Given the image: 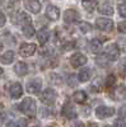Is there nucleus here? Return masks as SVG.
<instances>
[{"label":"nucleus","mask_w":126,"mask_h":127,"mask_svg":"<svg viewBox=\"0 0 126 127\" xmlns=\"http://www.w3.org/2000/svg\"><path fill=\"white\" fill-rule=\"evenodd\" d=\"M5 22H6V17H5V14L1 12V10H0V27H4Z\"/></svg>","instance_id":"nucleus-33"},{"label":"nucleus","mask_w":126,"mask_h":127,"mask_svg":"<svg viewBox=\"0 0 126 127\" xmlns=\"http://www.w3.org/2000/svg\"><path fill=\"white\" fill-rule=\"evenodd\" d=\"M35 52H36V45L35 43H23L19 48V54L23 57L32 56Z\"/></svg>","instance_id":"nucleus-14"},{"label":"nucleus","mask_w":126,"mask_h":127,"mask_svg":"<svg viewBox=\"0 0 126 127\" xmlns=\"http://www.w3.org/2000/svg\"><path fill=\"white\" fill-rule=\"evenodd\" d=\"M79 18H80L79 13L77 12V10H74V9H68V10H65V13H64V22L68 23V24H73V23L78 22Z\"/></svg>","instance_id":"nucleus-11"},{"label":"nucleus","mask_w":126,"mask_h":127,"mask_svg":"<svg viewBox=\"0 0 126 127\" xmlns=\"http://www.w3.org/2000/svg\"><path fill=\"white\" fill-rule=\"evenodd\" d=\"M104 57L108 61H117L120 57V48L117 43H111L107 46L106 52H104Z\"/></svg>","instance_id":"nucleus-4"},{"label":"nucleus","mask_w":126,"mask_h":127,"mask_svg":"<svg viewBox=\"0 0 126 127\" xmlns=\"http://www.w3.org/2000/svg\"><path fill=\"white\" fill-rule=\"evenodd\" d=\"M73 99L77 103H84L87 100V93L83 92V90H77L73 94Z\"/></svg>","instance_id":"nucleus-23"},{"label":"nucleus","mask_w":126,"mask_h":127,"mask_svg":"<svg viewBox=\"0 0 126 127\" xmlns=\"http://www.w3.org/2000/svg\"><path fill=\"white\" fill-rule=\"evenodd\" d=\"M96 27L99 29V31H103V32H110L112 31L113 28V22L108 18H98L96 20Z\"/></svg>","instance_id":"nucleus-6"},{"label":"nucleus","mask_w":126,"mask_h":127,"mask_svg":"<svg viewBox=\"0 0 126 127\" xmlns=\"http://www.w3.org/2000/svg\"><path fill=\"white\" fill-rule=\"evenodd\" d=\"M117 29H119L120 33L126 34V20H124V22H120V23L117 24Z\"/></svg>","instance_id":"nucleus-30"},{"label":"nucleus","mask_w":126,"mask_h":127,"mask_svg":"<svg viewBox=\"0 0 126 127\" xmlns=\"http://www.w3.org/2000/svg\"><path fill=\"white\" fill-rule=\"evenodd\" d=\"M19 4V0H0V5L5 9H13Z\"/></svg>","instance_id":"nucleus-24"},{"label":"nucleus","mask_w":126,"mask_h":127,"mask_svg":"<svg viewBox=\"0 0 126 127\" xmlns=\"http://www.w3.org/2000/svg\"><path fill=\"white\" fill-rule=\"evenodd\" d=\"M42 89V79L41 78H33L27 81L26 90L29 94H38Z\"/></svg>","instance_id":"nucleus-3"},{"label":"nucleus","mask_w":126,"mask_h":127,"mask_svg":"<svg viewBox=\"0 0 126 127\" xmlns=\"http://www.w3.org/2000/svg\"><path fill=\"white\" fill-rule=\"evenodd\" d=\"M89 48L93 54H99L101 50H102V42L97 38H93L90 42H89Z\"/></svg>","instance_id":"nucleus-20"},{"label":"nucleus","mask_w":126,"mask_h":127,"mask_svg":"<svg viewBox=\"0 0 126 127\" xmlns=\"http://www.w3.org/2000/svg\"><path fill=\"white\" fill-rule=\"evenodd\" d=\"M12 22L15 26H24V24L31 23V17L27 13H17L15 15H13Z\"/></svg>","instance_id":"nucleus-9"},{"label":"nucleus","mask_w":126,"mask_h":127,"mask_svg":"<svg viewBox=\"0 0 126 127\" xmlns=\"http://www.w3.org/2000/svg\"><path fill=\"white\" fill-rule=\"evenodd\" d=\"M62 116L68 120H75L77 118V109L71 103H65L62 107Z\"/></svg>","instance_id":"nucleus-12"},{"label":"nucleus","mask_w":126,"mask_h":127,"mask_svg":"<svg viewBox=\"0 0 126 127\" xmlns=\"http://www.w3.org/2000/svg\"><path fill=\"white\" fill-rule=\"evenodd\" d=\"M115 113H116L115 108L107 107V105H99V107L96 108V116H97V118H99V120H104V118L112 117Z\"/></svg>","instance_id":"nucleus-5"},{"label":"nucleus","mask_w":126,"mask_h":127,"mask_svg":"<svg viewBox=\"0 0 126 127\" xmlns=\"http://www.w3.org/2000/svg\"><path fill=\"white\" fill-rule=\"evenodd\" d=\"M46 15L51 20H57L60 17V9L55 5H48L46 8Z\"/></svg>","instance_id":"nucleus-15"},{"label":"nucleus","mask_w":126,"mask_h":127,"mask_svg":"<svg viewBox=\"0 0 126 127\" xmlns=\"http://www.w3.org/2000/svg\"><path fill=\"white\" fill-rule=\"evenodd\" d=\"M22 32H23V34L26 36V37H32L33 34H35V27L31 24V23H28V24H24L23 26V28H22Z\"/></svg>","instance_id":"nucleus-25"},{"label":"nucleus","mask_w":126,"mask_h":127,"mask_svg":"<svg viewBox=\"0 0 126 127\" xmlns=\"http://www.w3.org/2000/svg\"><path fill=\"white\" fill-rule=\"evenodd\" d=\"M82 5L84 9L92 12V10H94L98 6V0H82Z\"/></svg>","instance_id":"nucleus-22"},{"label":"nucleus","mask_w":126,"mask_h":127,"mask_svg":"<svg viewBox=\"0 0 126 127\" xmlns=\"http://www.w3.org/2000/svg\"><path fill=\"white\" fill-rule=\"evenodd\" d=\"M74 46V42H70V43H66L64 46V50H71V47Z\"/></svg>","instance_id":"nucleus-36"},{"label":"nucleus","mask_w":126,"mask_h":127,"mask_svg":"<svg viewBox=\"0 0 126 127\" xmlns=\"http://www.w3.org/2000/svg\"><path fill=\"white\" fill-rule=\"evenodd\" d=\"M28 125V120L24 118H19L15 122H8V126H27Z\"/></svg>","instance_id":"nucleus-27"},{"label":"nucleus","mask_w":126,"mask_h":127,"mask_svg":"<svg viewBox=\"0 0 126 127\" xmlns=\"http://www.w3.org/2000/svg\"><path fill=\"white\" fill-rule=\"evenodd\" d=\"M111 97L115 100H122L126 99V87L125 85H119V87H115L111 90Z\"/></svg>","instance_id":"nucleus-10"},{"label":"nucleus","mask_w":126,"mask_h":127,"mask_svg":"<svg viewBox=\"0 0 126 127\" xmlns=\"http://www.w3.org/2000/svg\"><path fill=\"white\" fill-rule=\"evenodd\" d=\"M78 28L80 29V32H83V33H88V32H90V29H92V26L88 22H79Z\"/></svg>","instance_id":"nucleus-26"},{"label":"nucleus","mask_w":126,"mask_h":127,"mask_svg":"<svg viewBox=\"0 0 126 127\" xmlns=\"http://www.w3.org/2000/svg\"><path fill=\"white\" fill-rule=\"evenodd\" d=\"M56 99H57V93H56V90L51 89V88H47L40 93V100L46 105L54 104L56 102Z\"/></svg>","instance_id":"nucleus-2"},{"label":"nucleus","mask_w":126,"mask_h":127,"mask_svg":"<svg viewBox=\"0 0 126 127\" xmlns=\"http://www.w3.org/2000/svg\"><path fill=\"white\" fill-rule=\"evenodd\" d=\"M23 3H24V6L28 12L33 13V14H38L41 12L42 4L40 0H23Z\"/></svg>","instance_id":"nucleus-7"},{"label":"nucleus","mask_w":126,"mask_h":127,"mask_svg":"<svg viewBox=\"0 0 126 127\" xmlns=\"http://www.w3.org/2000/svg\"><path fill=\"white\" fill-rule=\"evenodd\" d=\"M18 109L22 112L23 114L28 116V117H35V116L37 114V105H36L35 99H32V98L23 99L22 102L19 103Z\"/></svg>","instance_id":"nucleus-1"},{"label":"nucleus","mask_w":126,"mask_h":127,"mask_svg":"<svg viewBox=\"0 0 126 127\" xmlns=\"http://www.w3.org/2000/svg\"><path fill=\"white\" fill-rule=\"evenodd\" d=\"M120 71H121V74L124 76H126V60H124L121 64H120Z\"/></svg>","instance_id":"nucleus-31"},{"label":"nucleus","mask_w":126,"mask_h":127,"mask_svg":"<svg viewBox=\"0 0 126 127\" xmlns=\"http://www.w3.org/2000/svg\"><path fill=\"white\" fill-rule=\"evenodd\" d=\"M116 1H119V3H124V1H126V0H116Z\"/></svg>","instance_id":"nucleus-39"},{"label":"nucleus","mask_w":126,"mask_h":127,"mask_svg":"<svg viewBox=\"0 0 126 127\" xmlns=\"http://www.w3.org/2000/svg\"><path fill=\"white\" fill-rule=\"evenodd\" d=\"M115 84V76L113 75H108L107 76V80H106V85L107 87H112Z\"/></svg>","instance_id":"nucleus-32"},{"label":"nucleus","mask_w":126,"mask_h":127,"mask_svg":"<svg viewBox=\"0 0 126 127\" xmlns=\"http://www.w3.org/2000/svg\"><path fill=\"white\" fill-rule=\"evenodd\" d=\"M1 75H3V69L0 67V76H1Z\"/></svg>","instance_id":"nucleus-38"},{"label":"nucleus","mask_w":126,"mask_h":127,"mask_svg":"<svg viewBox=\"0 0 126 127\" xmlns=\"http://www.w3.org/2000/svg\"><path fill=\"white\" fill-rule=\"evenodd\" d=\"M1 50H3V45L0 43V52H1Z\"/></svg>","instance_id":"nucleus-40"},{"label":"nucleus","mask_w":126,"mask_h":127,"mask_svg":"<svg viewBox=\"0 0 126 127\" xmlns=\"http://www.w3.org/2000/svg\"><path fill=\"white\" fill-rule=\"evenodd\" d=\"M5 118H6V117H5V114L0 112V123H3V122L5 121Z\"/></svg>","instance_id":"nucleus-37"},{"label":"nucleus","mask_w":126,"mask_h":127,"mask_svg":"<svg viewBox=\"0 0 126 127\" xmlns=\"http://www.w3.org/2000/svg\"><path fill=\"white\" fill-rule=\"evenodd\" d=\"M119 116L120 117H126V104H124L122 107L119 109Z\"/></svg>","instance_id":"nucleus-34"},{"label":"nucleus","mask_w":126,"mask_h":127,"mask_svg":"<svg viewBox=\"0 0 126 127\" xmlns=\"http://www.w3.org/2000/svg\"><path fill=\"white\" fill-rule=\"evenodd\" d=\"M87 61H88L87 56L80 54V52H77V54H74L70 57V64H71V66H74V67H80L83 65H85Z\"/></svg>","instance_id":"nucleus-8"},{"label":"nucleus","mask_w":126,"mask_h":127,"mask_svg":"<svg viewBox=\"0 0 126 127\" xmlns=\"http://www.w3.org/2000/svg\"><path fill=\"white\" fill-rule=\"evenodd\" d=\"M14 72L17 74L18 76H24L28 74V66H27V64L22 62V61H19L15 64V66H14Z\"/></svg>","instance_id":"nucleus-16"},{"label":"nucleus","mask_w":126,"mask_h":127,"mask_svg":"<svg viewBox=\"0 0 126 127\" xmlns=\"http://www.w3.org/2000/svg\"><path fill=\"white\" fill-rule=\"evenodd\" d=\"M9 93H10V97H12L13 99H18L22 97L23 94V88H22V84L20 83H13L12 85H10L9 88Z\"/></svg>","instance_id":"nucleus-13"},{"label":"nucleus","mask_w":126,"mask_h":127,"mask_svg":"<svg viewBox=\"0 0 126 127\" xmlns=\"http://www.w3.org/2000/svg\"><path fill=\"white\" fill-rule=\"evenodd\" d=\"M77 76H78V80L80 83H85V81H88L90 79V70L87 69V67L85 69H82Z\"/></svg>","instance_id":"nucleus-21"},{"label":"nucleus","mask_w":126,"mask_h":127,"mask_svg":"<svg viewBox=\"0 0 126 127\" xmlns=\"http://www.w3.org/2000/svg\"><path fill=\"white\" fill-rule=\"evenodd\" d=\"M14 61V52L13 51H6L4 54L0 56V62L4 64V65H9V64H12Z\"/></svg>","instance_id":"nucleus-19"},{"label":"nucleus","mask_w":126,"mask_h":127,"mask_svg":"<svg viewBox=\"0 0 126 127\" xmlns=\"http://www.w3.org/2000/svg\"><path fill=\"white\" fill-rule=\"evenodd\" d=\"M77 83H79V80H78V76H75V75H71L68 78V84L70 87H75L77 85Z\"/></svg>","instance_id":"nucleus-28"},{"label":"nucleus","mask_w":126,"mask_h":127,"mask_svg":"<svg viewBox=\"0 0 126 127\" xmlns=\"http://www.w3.org/2000/svg\"><path fill=\"white\" fill-rule=\"evenodd\" d=\"M48 38H50V31L47 28H42L38 31L37 33V39L41 45H45L46 42H48Z\"/></svg>","instance_id":"nucleus-18"},{"label":"nucleus","mask_w":126,"mask_h":127,"mask_svg":"<svg viewBox=\"0 0 126 127\" xmlns=\"http://www.w3.org/2000/svg\"><path fill=\"white\" fill-rule=\"evenodd\" d=\"M115 126H125V122H124V120H121V118H119L116 122H115Z\"/></svg>","instance_id":"nucleus-35"},{"label":"nucleus","mask_w":126,"mask_h":127,"mask_svg":"<svg viewBox=\"0 0 126 127\" xmlns=\"http://www.w3.org/2000/svg\"><path fill=\"white\" fill-rule=\"evenodd\" d=\"M119 14L122 18H126V1H124L119 5Z\"/></svg>","instance_id":"nucleus-29"},{"label":"nucleus","mask_w":126,"mask_h":127,"mask_svg":"<svg viewBox=\"0 0 126 127\" xmlns=\"http://www.w3.org/2000/svg\"><path fill=\"white\" fill-rule=\"evenodd\" d=\"M98 12L101 13V14H103V15H113V13H115V10H113V6L110 4V3H102L99 6H98Z\"/></svg>","instance_id":"nucleus-17"}]
</instances>
